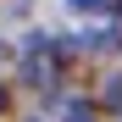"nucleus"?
I'll return each instance as SVG.
<instances>
[{"label": "nucleus", "instance_id": "f257e3e1", "mask_svg": "<svg viewBox=\"0 0 122 122\" xmlns=\"http://www.w3.org/2000/svg\"><path fill=\"white\" fill-rule=\"evenodd\" d=\"M72 6H100V0H72Z\"/></svg>", "mask_w": 122, "mask_h": 122}]
</instances>
